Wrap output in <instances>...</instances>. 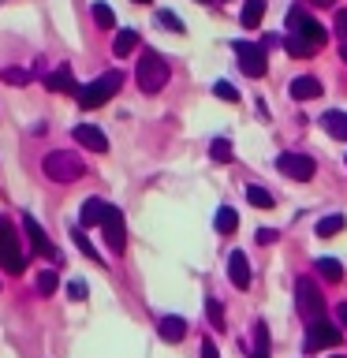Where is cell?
Returning a JSON list of instances; mask_svg holds the SVG:
<instances>
[{"label":"cell","instance_id":"6da1fadb","mask_svg":"<svg viewBox=\"0 0 347 358\" xmlns=\"http://www.w3.org/2000/svg\"><path fill=\"white\" fill-rule=\"evenodd\" d=\"M134 83H139L142 94H161L164 83H168V60L161 52L146 49L139 56V67H134Z\"/></svg>","mask_w":347,"mask_h":358},{"label":"cell","instance_id":"7a4b0ae2","mask_svg":"<svg viewBox=\"0 0 347 358\" xmlns=\"http://www.w3.org/2000/svg\"><path fill=\"white\" fill-rule=\"evenodd\" d=\"M41 172L49 176L52 183H75V179L86 172V164L78 161V153H75V150H52V153H45Z\"/></svg>","mask_w":347,"mask_h":358},{"label":"cell","instance_id":"3957f363","mask_svg":"<svg viewBox=\"0 0 347 358\" xmlns=\"http://www.w3.org/2000/svg\"><path fill=\"white\" fill-rule=\"evenodd\" d=\"M288 34H295V38L310 41L313 49H321V45L329 41V30H325L321 22L313 19L310 11H306V8H299V4H295V8L288 11Z\"/></svg>","mask_w":347,"mask_h":358},{"label":"cell","instance_id":"277c9868","mask_svg":"<svg viewBox=\"0 0 347 358\" xmlns=\"http://www.w3.org/2000/svg\"><path fill=\"white\" fill-rule=\"evenodd\" d=\"M120 86H123V75H120V71H108V75L94 78L90 86L78 90V108H101L108 97L120 94Z\"/></svg>","mask_w":347,"mask_h":358},{"label":"cell","instance_id":"5b68a950","mask_svg":"<svg viewBox=\"0 0 347 358\" xmlns=\"http://www.w3.org/2000/svg\"><path fill=\"white\" fill-rule=\"evenodd\" d=\"M0 268L11 276H19L27 268V254L19 250V235L11 228V220H4V217H0Z\"/></svg>","mask_w":347,"mask_h":358},{"label":"cell","instance_id":"8992f818","mask_svg":"<svg viewBox=\"0 0 347 358\" xmlns=\"http://www.w3.org/2000/svg\"><path fill=\"white\" fill-rule=\"evenodd\" d=\"M295 302H299V313H302V321H318L321 313H325V299H321V291H318V280H310V276H299L295 280Z\"/></svg>","mask_w":347,"mask_h":358},{"label":"cell","instance_id":"52a82bcc","mask_svg":"<svg viewBox=\"0 0 347 358\" xmlns=\"http://www.w3.org/2000/svg\"><path fill=\"white\" fill-rule=\"evenodd\" d=\"M232 52H235V60H239L243 75L262 78V75L269 71V64H265V49H262L257 41H232Z\"/></svg>","mask_w":347,"mask_h":358},{"label":"cell","instance_id":"ba28073f","mask_svg":"<svg viewBox=\"0 0 347 358\" xmlns=\"http://www.w3.org/2000/svg\"><path fill=\"white\" fill-rule=\"evenodd\" d=\"M344 340V329H340V321H310V329H306V351H325V347H336Z\"/></svg>","mask_w":347,"mask_h":358},{"label":"cell","instance_id":"9c48e42d","mask_svg":"<svg viewBox=\"0 0 347 358\" xmlns=\"http://www.w3.org/2000/svg\"><path fill=\"white\" fill-rule=\"evenodd\" d=\"M276 168L288 179H295V183H306V179H313V172H318V164H313L310 153H280L276 157Z\"/></svg>","mask_w":347,"mask_h":358},{"label":"cell","instance_id":"30bf717a","mask_svg":"<svg viewBox=\"0 0 347 358\" xmlns=\"http://www.w3.org/2000/svg\"><path fill=\"white\" fill-rule=\"evenodd\" d=\"M101 235H105L108 250L112 254H123V246H127V228H123V213L116 206L105 209V220H101Z\"/></svg>","mask_w":347,"mask_h":358},{"label":"cell","instance_id":"8fae6325","mask_svg":"<svg viewBox=\"0 0 347 358\" xmlns=\"http://www.w3.org/2000/svg\"><path fill=\"white\" fill-rule=\"evenodd\" d=\"M71 138L83 145V150H94V153H108V134L94 127V123H78V127L71 131Z\"/></svg>","mask_w":347,"mask_h":358},{"label":"cell","instance_id":"7c38bea8","mask_svg":"<svg viewBox=\"0 0 347 358\" xmlns=\"http://www.w3.org/2000/svg\"><path fill=\"white\" fill-rule=\"evenodd\" d=\"M228 276H232V284L239 287V291L250 287V265H246V254L243 250H232L228 254Z\"/></svg>","mask_w":347,"mask_h":358},{"label":"cell","instance_id":"4fadbf2b","mask_svg":"<svg viewBox=\"0 0 347 358\" xmlns=\"http://www.w3.org/2000/svg\"><path fill=\"white\" fill-rule=\"evenodd\" d=\"M22 228H27V235H30V246L38 254H52V243H49V235H45V228L38 220L30 217V213H22Z\"/></svg>","mask_w":347,"mask_h":358},{"label":"cell","instance_id":"5bb4252c","mask_svg":"<svg viewBox=\"0 0 347 358\" xmlns=\"http://www.w3.org/2000/svg\"><path fill=\"white\" fill-rule=\"evenodd\" d=\"M45 90H56V94H78L75 78H71V67H56L52 75H45Z\"/></svg>","mask_w":347,"mask_h":358},{"label":"cell","instance_id":"9a60e30c","mask_svg":"<svg viewBox=\"0 0 347 358\" xmlns=\"http://www.w3.org/2000/svg\"><path fill=\"white\" fill-rule=\"evenodd\" d=\"M291 97L295 101H313V97H321V83L313 75H299L295 83H291Z\"/></svg>","mask_w":347,"mask_h":358},{"label":"cell","instance_id":"2e32d148","mask_svg":"<svg viewBox=\"0 0 347 358\" xmlns=\"http://www.w3.org/2000/svg\"><path fill=\"white\" fill-rule=\"evenodd\" d=\"M321 127L332 134V138H340V142H347V112H325L321 116Z\"/></svg>","mask_w":347,"mask_h":358},{"label":"cell","instance_id":"e0dca14e","mask_svg":"<svg viewBox=\"0 0 347 358\" xmlns=\"http://www.w3.org/2000/svg\"><path fill=\"white\" fill-rule=\"evenodd\" d=\"M344 228H347V217H344V213L321 217V220H318V239H332V235H340Z\"/></svg>","mask_w":347,"mask_h":358},{"label":"cell","instance_id":"ac0fdd59","mask_svg":"<svg viewBox=\"0 0 347 358\" xmlns=\"http://www.w3.org/2000/svg\"><path fill=\"white\" fill-rule=\"evenodd\" d=\"M183 336H187V321L183 317H161V340L179 343Z\"/></svg>","mask_w":347,"mask_h":358},{"label":"cell","instance_id":"d6986e66","mask_svg":"<svg viewBox=\"0 0 347 358\" xmlns=\"http://www.w3.org/2000/svg\"><path fill=\"white\" fill-rule=\"evenodd\" d=\"M262 19H265V0H243V27L257 30Z\"/></svg>","mask_w":347,"mask_h":358},{"label":"cell","instance_id":"ffe728a7","mask_svg":"<svg viewBox=\"0 0 347 358\" xmlns=\"http://www.w3.org/2000/svg\"><path fill=\"white\" fill-rule=\"evenodd\" d=\"M134 49H139V30H120L116 41H112V52L123 60V56H131Z\"/></svg>","mask_w":347,"mask_h":358},{"label":"cell","instance_id":"44dd1931","mask_svg":"<svg viewBox=\"0 0 347 358\" xmlns=\"http://www.w3.org/2000/svg\"><path fill=\"white\" fill-rule=\"evenodd\" d=\"M313 268H318V276L329 280V284H340V280H344V265L336 262V257H318V265H313Z\"/></svg>","mask_w":347,"mask_h":358},{"label":"cell","instance_id":"7402d4cb","mask_svg":"<svg viewBox=\"0 0 347 358\" xmlns=\"http://www.w3.org/2000/svg\"><path fill=\"white\" fill-rule=\"evenodd\" d=\"M213 224H217L220 235H232L235 228H239V213H235L232 206H220V209H217V220H213Z\"/></svg>","mask_w":347,"mask_h":358},{"label":"cell","instance_id":"603a6c76","mask_svg":"<svg viewBox=\"0 0 347 358\" xmlns=\"http://www.w3.org/2000/svg\"><path fill=\"white\" fill-rule=\"evenodd\" d=\"M105 201H101V198H86L83 201V224H101V220H105Z\"/></svg>","mask_w":347,"mask_h":358},{"label":"cell","instance_id":"cb8c5ba5","mask_svg":"<svg viewBox=\"0 0 347 358\" xmlns=\"http://www.w3.org/2000/svg\"><path fill=\"white\" fill-rule=\"evenodd\" d=\"M284 49H288V56H299V60H306V56H313V52H318L310 41L295 38V34H288V38H284Z\"/></svg>","mask_w":347,"mask_h":358},{"label":"cell","instance_id":"d4e9b609","mask_svg":"<svg viewBox=\"0 0 347 358\" xmlns=\"http://www.w3.org/2000/svg\"><path fill=\"white\" fill-rule=\"evenodd\" d=\"M250 358H269V329L262 321L254 324V355Z\"/></svg>","mask_w":347,"mask_h":358},{"label":"cell","instance_id":"484cf974","mask_svg":"<svg viewBox=\"0 0 347 358\" xmlns=\"http://www.w3.org/2000/svg\"><path fill=\"white\" fill-rule=\"evenodd\" d=\"M246 201H250L254 209H273V194L262 187H246Z\"/></svg>","mask_w":347,"mask_h":358},{"label":"cell","instance_id":"4316f807","mask_svg":"<svg viewBox=\"0 0 347 358\" xmlns=\"http://www.w3.org/2000/svg\"><path fill=\"white\" fill-rule=\"evenodd\" d=\"M157 27H164V30H172V34H187L183 19H179L176 11H157Z\"/></svg>","mask_w":347,"mask_h":358},{"label":"cell","instance_id":"83f0119b","mask_svg":"<svg viewBox=\"0 0 347 358\" xmlns=\"http://www.w3.org/2000/svg\"><path fill=\"white\" fill-rule=\"evenodd\" d=\"M94 22L101 30H112V27H116V11H112L108 4H94Z\"/></svg>","mask_w":347,"mask_h":358},{"label":"cell","instance_id":"f1b7e54d","mask_svg":"<svg viewBox=\"0 0 347 358\" xmlns=\"http://www.w3.org/2000/svg\"><path fill=\"white\" fill-rule=\"evenodd\" d=\"M71 239H75V246H78V250H83V254L90 257V262H101V254L94 250V243L86 239V231H78V228H71Z\"/></svg>","mask_w":347,"mask_h":358},{"label":"cell","instance_id":"f546056e","mask_svg":"<svg viewBox=\"0 0 347 358\" xmlns=\"http://www.w3.org/2000/svg\"><path fill=\"white\" fill-rule=\"evenodd\" d=\"M0 78H4V83H11V86H27V83H30V71H22V67H4V71H0Z\"/></svg>","mask_w":347,"mask_h":358},{"label":"cell","instance_id":"4dcf8cb0","mask_svg":"<svg viewBox=\"0 0 347 358\" xmlns=\"http://www.w3.org/2000/svg\"><path fill=\"white\" fill-rule=\"evenodd\" d=\"M209 157H213V161H220V164L232 161V142L228 138H217V142L209 145Z\"/></svg>","mask_w":347,"mask_h":358},{"label":"cell","instance_id":"1f68e13d","mask_svg":"<svg viewBox=\"0 0 347 358\" xmlns=\"http://www.w3.org/2000/svg\"><path fill=\"white\" fill-rule=\"evenodd\" d=\"M56 284H60V276H56L52 268H45V273L38 276V291H41V295H52V291H56Z\"/></svg>","mask_w":347,"mask_h":358},{"label":"cell","instance_id":"d6a6232c","mask_svg":"<svg viewBox=\"0 0 347 358\" xmlns=\"http://www.w3.org/2000/svg\"><path fill=\"white\" fill-rule=\"evenodd\" d=\"M206 313H209L213 329H224V310H220V299H206Z\"/></svg>","mask_w":347,"mask_h":358},{"label":"cell","instance_id":"836d02e7","mask_svg":"<svg viewBox=\"0 0 347 358\" xmlns=\"http://www.w3.org/2000/svg\"><path fill=\"white\" fill-rule=\"evenodd\" d=\"M213 94H217L220 101H239V90H235V86L228 83V78H220V83L213 86Z\"/></svg>","mask_w":347,"mask_h":358},{"label":"cell","instance_id":"e575fe53","mask_svg":"<svg viewBox=\"0 0 347 358\" xmlns=\"http://www.w3.org/2000/svg\"><path fill=\"white\" fill-rule=\"evenodd\" d=\"M67 295H71L75 302H83V299L90 295V287H86V280H71V284H67Z\"/></svg>","mask_w":347,"mask_h":358},{"label":"cell","instance_id":"d590c367","mask_svg":"<svg viewBox=\"0 0 347 358\" xmlns=\"http://www.w3.org/2000/svg\"><path fill=\"white\" fill-rule=\"evenodd\" d=\"M254 239L262 243V246H269V243H276V231H273V228H257V235H254Z\"/></svg>","mask_w":347,"mask_h":358},{"label":"cell","instance_id":"8d00e7d4","mask_svg":"<svg viewBox=\"0 0 347 358\" xmlns=\"http://www.w3.org/2000/svg\"><path fill=\"white\" fill-rule=\"evenodd\" d=\"M201 358H220L217 347H213V340H201Z\"/></svg>","mask_w":347,"mask_h":358},{"label":"cell","instance_id":"74e56055","mask_svg":"<svg viewBox=\"0 0 347 358\" xmlns=\"http://www.w3.org/2000/svg\"><path fill=\"white\" fill-rule=\"evenodd\" d=\"M336 30H340L344 41H347V11H340V15H336Z\"/></svg>","mask_w":347,"mask_h":358},{"label":"cell","instance_id":"f35d334b","mask_svg":"<svg viewBox=\"0 0 347 358\" xmlns=\"http://www.w3.org/2000/svg\"><path fill=\"white\" fill-rule=\"evenodd\" d=\"M336 321H340V329H347V302H340V310H336Z\"/></svg>","mask_w":347,"mask_h":358},{"label":"cell","instance_id":"ab89813d","mask_svg":"<svg viewBox=\"0 0 347 358\" xmlns=\"http://www.w3.org/2000/svg\"><path fill=\"white\" fill-rule=\"evenodd\" d=\"M313 4H318V8H332L336 0H313Z\"/></svg>","mask_w":347,"mask_h":358},{"label":"cell","instance_id":"60d3db41","mask_svg":"<svg viewBox=\"0 0 347 358\" xmlns=\"http://www.w3.org/2000/svg\"><path fill=\"white\" fill-rule=\"evenodd\" d=\"M340 60L347 64V41H344V49H340Z\"/></svg>","mask_w":347,"mask_h":358},{"label":"cell","instance_id":"b9f144b4","mask_svg":"<svg viewBox=\"0 0 347 358\" xmlns=\"http://www.w3.org/2000/svg\"><path fill=\"white\" fill-rule=\"evenodd\" d=\"M201 4H224V0H201Z\"/></svg>","mask_w":347,"mask_h":358},{"label":"cell","instance_id":"7bdbcfd3","mask_svg":"<svg viewBox=\"0 0 347 358\" xmlns=\"http://www.w3.org/2000/svg\"><path fill=\"white\" fill-rule=\"evenodd\" d=\"M134 4H150V0H134Z\"/></svg>","mask_w":347,"mask_h":358},{"label":"cell","instance_id":"ee69618b","mask_svg":"<svg viewBox=\"0 0 347 358\" xmlns=\"http://www.w3.org/2000/svg\"><path fill=\"white\" fill-rule=\"evenodd\" d=\"M332 358H347V355H332Z\"/></svg>","mask_w":347,"mask_h":358}]
</instances>
